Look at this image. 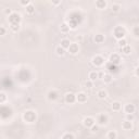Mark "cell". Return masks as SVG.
Here are the masks:
<instances>
[{"label": "cell", "mask_w": 139, "mask_h": 139, "mask_svg": "<svg viewBox=\"0 0 139 139\" xmlns=\"http://www.w3.org/2000/svg\"><path fill=\"white\" fill-rule=\"evenodd\" d=\"M25 9H26V13H28V14H33V13L35 12V7H34L32 3L28 4Z\"/></svg>", "instance_id": "obj_22"}, {"label": "cell", "mask_w": 139, "mask_h": 139, "mask_svg": "<svg viewBox=\"0 0 139 139\" xmlns=\"http://www.w3.org/2000/svg\"><path fill=\"white\" fill-rule=\"evenodd\" d=\"M122 128L124 130H130L131 128H133V123L128 122V121H124L122 123Z\"/></svg>", "instance_id": "obj_12"}, {"label": "cell", "mask_w": 139, "mask_h": 139, "mask_svg": "<svg viewBox=\"0 0 139 139\" xmlns=\"http://www.w3.org/2000/svg\"><path fill=\"white\" fill-rule=\"evenodd\" d=\"M75 101H76V97H75L74 93L69 92V93L65 94V102H66V103L72 104V103H74Z\"/></svg>", "instance_id": "obj_8"}, {"label": "cell", "mask_w": 139, "mask_h": 139, "mask_svg": "<svg viewBox=\"0 0 139 139\" xmlns=\"http://www.w3.org/2000/svg\"><path fill=\"white\" fill-rule=\"evenodd\" d=\"M120 8H121V5H120L119 3L112 4V11H113V12H118V11L120 10Z\"/></svg>", "instance_id": "obj_29"}, {"label": "cell", "mask_w": 139, "mask_h": 139, "mask_svg": "<svg viewBox=\"0 0 139 139\" xmlns=\"http://www.w3.org/2000/svg\"><path fill=\"white\" fill-rule=\"evenodd\" d=\"M85 86H86V88H92V87H93V82L87 80V82L85 83Z\"/></svg>", "instance_id": "obj_32"}, {"label": "cell", "mask_w": 139, "mask_h": 139, "mask_svg": "<svg viewBox=\"0 0 139 139\" xmlns=\"http://www.w3.org/2000/svg\"><path fill=\"white\" fill-rule=\"evenodd\" d=\"M62 139H75V138H74V136H73L72 134L66 133V134H64V135L62 136Z\"/></svg>", "instance_id": "obj_30"}, {"label": "cell", "mask_w": 139, "mask_h": 139, "mask_svg": "<svg viewBox=\"0 0 139 139\" xmlns=\"http://www.w3.org/2000/svg\"><path fill=\"white\" fill-rule=\"evenodd\" d=\"M111 108H112L113 111L118 112V111H120V110L122 109V103H121V102H119V101H114L113 103H112V105H111Z\"/></svg>", "instance_id": "obj_14"}, {"label": "cell", "mask_w": 139, "mask_h": 139, "mask_svg": "<svg viewBox=\"0 0 139 139\" xmlns=\"http://www.w3.org/2000/svg\"><path fill=\"white\" fill-rule=\"evenodd\" d=\"M20 4H21V5H25V7H27L28 4H31V1H28V0H26V1H20Z\"/></svg>", "instance_id": "obj_35"}, {"label": "cell", "mask_w": 139, "mask_h": 139, "mask_svg": "<svg viewBox=\"0 0 139 139\" xmlns=\"http://www.w3.org/2000/svg\"><path fill=\"white\" fill-rule=\"evenodd\" d=\"M68 50H69V52L71 54H76L78 52V50H79V47H78L77 43H71L70 47L68 48Z\"/></svg>", "instance_id": "obj_10"}, {"label": "cell", "mask_w": 139, "mask_h": 139, "mask_svg": "<svg viewBox=\"0 0 139 139\" xmlns=\"http://www.w3.org/2000/svg\"><path fill=\"white\" fill-rule=\"evenodd\" d=\"M58 98V92L55 91V90H50L49 92H48V99L49 100H55Z\"/></svg>", "instance_id": "obj_17"}, {"label": "cell", "mask_w": 139, "mask_h": 139, "mask_svg": "<svg viewBox=\"0 0 139 139\" xmlns=\"http://www.w3.org/2000/svg\"><path fill=\"white\" fill-rule=\"evenodd\" d=\"M91 130H92V131H97V130H98V126H97V125H96V126L93 125V126L91 127Z\"/></svg>", "instance_id": "obj_37"}, {"label": "cell", "mask_w": 139, "mask_h": 139, "mask_svg": "<svg viewBox=\"0 0 139 139\" xmlns=\"http://www.w3.org/2000/svg\"><path fill=\"white\" fill-rule=\"evenodd\" d=\"M135 110H136V107L134 104H131V103L125 104V107H124V111H125L126 114H134Z\"/></svg>", "instance_id": "obj_9"}, {"label": "cell", "mask_w": 139, "mask_h": 139, "mask_svg": "<svg viewBox=\"0 0 139 139\" xmlns=\"http://www.w3.org/2000/svg\"><path fill=\"white\" fill-rule=\"evenodd\" d=\"M135 119L134 114H126L125 115V121H128V122H133Z\"/></svg>", "instance_id": "obj_28"}, {"label": "cell", "mask_w": 139, "mask_h": 139, "mask_svg": "<svg viewBox=\"0 0 139 139\" xmlns=\"http://www.w3.org/2000/svg\"><path fill=\"white\" fill-rule=\"evenodd\" d=\"M107 5H108V3H107V1H104V0H99V1H96V7L100 10L105 9Z\"/></svg>", "instance_id": "obj_13"}, {"label": "cell", "mask_w": 139, "mask_h": 139, "mask_svg": "<svg viewBox=\"0 0 139 139\" xmlns=\"http://www.w3.org/2000/svg\"><path fill=\"white\" fill-rule=\"evenodd\" d=\"M97 96H98L99 99L103 100V99H105V98L108 97V92H107L104 89H101V90H99V91L97 92Z\"/></svg>", "instance_id": "obj_16"}, {"label": "cell", "mask_w": 139, "mask_h": 139, "mask_svg": "<svg viewBox=\"0 0 139 139\" xmlns=\"http://www.w3.org/2000/svg\"><path fill=\"white\" fill-rule=\"evenodd\" d=\"M104 63V59L101 55H96L92 58V64L94 66H102Z\"/></svg>", "instance_id": "obj_6"}, {"label": "cell", "mask_w": 139, "mask_h": 139, "mask_svg": "<svg viewBox=\"0 0 139 139\" xmlns=\"http://www.w3.org/2000/svg\"><path fill=\"white\" fill-rule=\"evenodd\" d=\"M20 21H21V15L16 12H12L10 15H9V22L10 24H13V23H19L20 24Z\"/></svg>", "instance_id": "obj_3"}, {"label": "cell", "mask_w": 139, "mask_h": 139, "mask_svg": "<svg viewBox=\"0 0 139 139\" xmlns=\"http://www.w3.org/2000/svg\"><path fill=\"white\" fill-rule=\"evenodd\" d=\"M94 41H96V43H102L104 41V36L101 35V34H98L94 36Z\"/></svg>", "instance_id": "obj_18"}, {"label": "cell", "mask_w": 139, "mask_h": 139, "mask_svg": "<svg viewBox=\"0 0 139 139\" xmlns=\"http://www.w3.org/2000/svg\"><path fill=\"white\" fill-rule=\"evenodd\" d=\"M5 100H7V96H5V93L0 92V103H3V102H5Z\"/></svg>", "instance_id": "obj_31"}, {"label": "cell", "mask_w": 139, "mask_h": 139, "mask_svg": "<svg viewBox=\"0 0 139 139\" xmlns=\"http://www.w3.org/2000/svg\"><path fill=\"white\" fill-rule=\"evenodd\" d=\"M94 123H96V120H94L93 118H91V116H87V118H85L84 121H83L84 126L87 127V128H91L94 125Z\"/></svg>", "instance_id": "obj_4"}, {"label": "cell", "mask_w": 139, "mask_h": 139, "mask_svg": "<svg viewBox=\"0 0 139 139\" xmlns=\"http://www.w3.org/2000/svg\"><path fill=\"white\" fill-rule=\"evenodd\" d=\"M112 80H113V77L111 74H104L103 75V82L105 84H110V83H112Z\"/></svg>", "instance_id": "obj_19"}, {"label": "cell", "mask_w": 139, "mask_h": 139, "mask_svg": "<svg viewBox=\"0 0 139 139\" xmlns=\"http://www.w3.org/2000/svg\"><path fill=\"white\" fill-rule=\"evenodd\" d=\"M3 12H4V14H7V15H8V14L10 15V14L12 13V11H11L10 9H4V11H3Z\"/></svg>", "instance_id": "obj_36"}, {"label": "cell", "mask_w": 139, "mask_h": 139, "mask_svg": "<svg viewBox=\"0 0 139 139\" xmlns=\"http://www.w3.org/2000/svg\"><path fill=\"white\" fill-rule=\"evenodd\" d=\"M75 97H76V101L80 102V103H85L87 99H88V97H87V94L85 92H78L77 94H75Z\"/></svg>", "instance_id": "obj_7"}, {"label": "cell", "mask_w": 139, "mask_h": 139, "mask_svg": "<svg viewBox=\"0 0 139 139\" xmlns=\"http://www.w3.org/2000/svg\"><path fill=\"white\" fill-rule=\"evenodd\" d=\"M10 28H11V31L14 32V33H16L20 31V24L19 23H13L10 25Z\"/></svg>", "instance_id": "obj_21"}, {"label": "cell", "mask_w": 139, "mask_h": 139, "mask_svg": "<svg viewBox=\"0 0 139 139\" xmlns=\"http://www.w3.org/2000/svg\"><path fill=\"white\" fill-rule=\"evenodd\" d=\"M5 33H7V30L3 27V26H0V36H3V35H5Z\"/></svg>", "instance_id": "obj_33"}, {"label": "cell", "mask_w": 139, "mask_h": 139, "mask_svg": "<svg viewBox=\"0 0 139 139\" xmlns=\"http://www.w3.org/2000/svg\"><path fill=\"white\" fill-rule=\"evenodd\" d=\"M98 77H99V74H98L97 71H91V72H89L88 78H89L90 82H94V80H96Z\"/></svg>", "instance_id": "obj_11"}, {"label": "cell", "mask_w": 139, "mask_h": 139, "mask_svg": "<svg viewBox=\"0 0 139 139\" xmlns=\"http://www.w3.org/2000/svg\"><path fill=\"white\" fill-rule=\"evenodd\" d=\"M55 52H57L58 55H63V54L65 53V50H64L61 46H58V47L55 48Z\"/></svg>", "instance_id": "obj_24"}, {"label": "cell", "mask_w": 139, "mask_h": 139, "mask_svg": "<svg viewBox=\"0 0 139 139\" xmlns=\"http://www.w3.org/2000/svg\"><path fill=\"white\" fill-rule=\"evenodd\" d=\"M118 42H119V47H120V48H123V47L127 46V41H126V39H124V38L118 40Z\"/></svg>", "instance_id": "obj_27"}, {"label": "cell", "mask_w": 139, "mask_h": 139, "mask_svg": "<svg viewBox=\"0 0 139 139\" xmlns=\"http://www.w3.org/2000/svg\"><path fill=\"white\" fill-rule=\"evenodd\" d=\"M69 31H70V26H69L68 24L64 23V24L61 25V32H62V33H68Z\"/></svg>", "instance_id": "obj_25"}, {"label": "cell", "mask_w": 139, "mask_h": 139, "mask_svg": "<svg viewBox=\"0 0 139 139\" xmlns=\"http://www.w3.org/2000/svg\"><path fill=\"white\" fill-rule=\"evenodd\" d=\"M23 118H24V120H25L26 122L32 123V122H34L35 119H36V114H35L33 111H27V112H25V114H24Z\"/></svg>", "instance_id": "obj_5"}, {"label": "cell", "mask_w": 139, "mask_h": 139, "mask_svg": "<svg viewBox=\"0 0 139 139\" xmlns=\"http://www.w3.org/2000/svg\"><path fill=\"white\" fill-rule=\"evenodd\" d=\"M139 27L138 26H135L134 27V36H135V37H138V35H139Z\"/></svg>", "instance_id": "obj_34"}, {"label": "cell", "mask_w": 139, "mask_h": 139, "mask_svg": "<svg viewBox=\"0 0 139 139\" xmlns=\"http://www.w3.org/2000/svg\"><path fill=\"white\" fill-rule=\"evenodd\" d=\"M124 36H125V31H124V28H122L121 26H118L114 30V37L120 40V39H123Z\"/></svg>", "instance_id": "obj_1"}, {"label": "cell", "mask_w": 139, "mask_h": 139, "mask_svg": "<svg viewBox=\"0 0 139 139\" xmlns=\"http://www.w3.org/2000/svg\"><path fill=\"white\" fill-rule=\"evenodd\" d=\"M122 49V52L124 53V54H126V55H128L129 53H130V51H131V48H130V46H125V47H123V48H121Z\"/></svg>", "instance_id": "obj_23"}, {"label": "cell", "mask_w": 139, "mask_h": 139, "mask_svg": "<svg viewBox=\"0 0 139 139\" xmlns=\"http://www.w3.org/2000/svg\"><path fill=\"white\" fill-rule=\"evenodd\" d=\"M71 43H72V42L70 41V39H68V38H64V39H62V40H61V45H60V46H61V47H62V48L65 50V49H68V48L70 47V45H71Z\"/></svg>", "instance_id": "obj_15"}, {"label": "cell", "mask_w": 139, "mask_h": 139, "mask_svg": "<svg viewBox=\"0 0 139 139\" xmlns=\"http://www.w3.org/2000/svg\"><path fill=\"white\" fill-rule=\"evenodd\" d=\"M109 121V118H108V115L104 114V113H101L98 115V118H97V123H98V125L100 126H104L107 125V123Z\"/></svg>", "instance_id": "obj_2"}, {"label": "cell", "mask_w": 139, "mask_h": 139, "mask_svg": "<svg viewBox=\"0 0 139 139\" xmlns=\"http://www.w3.org/2000/svg\"><path fill=\"white\" fill-rule=\"evenodd\" d=\"M111 61H112V62H119V61H121L120 55H119L118 53L112 54V55H111Z\"/></svg>", "instance_id": "obj_26"}, {"label": "cell", "mask_w": 139, "mask_h": 139, "mask_svg": "<svg viewBox=\"0 0 139 139\" xmlns=\"http://www.w3.org/2000/svg\"><path fill=\"white\" fill-rule=\"evenodd\" d=\"M108 139H116V137H118V134H116L115 130H110L108 135H107Z\"/></svg>", "instance_id": "obj_20"}]
</instances>
